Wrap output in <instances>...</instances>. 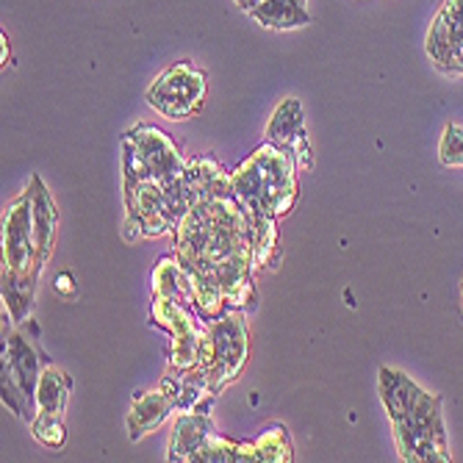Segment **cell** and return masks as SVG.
Here are the masks:
<instances>
[{
  "label": "cell",
  "instance_id": "6da1fadb",
  "mask_svg": "<svg viewBox=\"0 0 463 463\" xmlns=\"http://www.w3.org/2000/svg\"><path fill=\"white\" fill-rule=\"evenodd\" d=\"M189 208L175 228V252L186 269L212 280L233 311L256 308V256L247 208L231 192V173L214 156L186 164Z\"/></svg>",
  "mask_w": 463,
  "mask_h": 463
},
{
  "label": "cell",
  "instance_id": "7a4b0ae2",
  "mask_svg": "<svg viewBox=\"0 0 463 463\" xmlns=\"http://www.w3.org/2000/svg\"><path fill=\"white\" fill-rule=\"evenodd\" d=\"M377 389L392 419L400 458L408 463H447L449 441L441 397L416 386L405 372L392 366L377 372Z\"/></svg>",
  "mask_w": 463,
  "mask_h": 463
},
{
  "label": "cell",
  "instance_id": "3957f363",
  "mask_svg": "<svg viewBox=\"0 0 463 463\" xmlns=\"http://www.w3.org/2000/svg\"><path fill=\"white\" fill-rule=\"evenodd\" d=\"M300 164L294 153L264 142L231 173V192L247 208L250 217H286L300 197Z\"/></svg>",
  "mask_w": 463,
  "mask_h": 463
},
{
  "label": "cell",
  "instance_id": "277c9868",
  "mask_svg": "<svg viewBox=\"0 0 463 463\" xmlns=\"http://www.w3.org/2000/svg\"><path fill=\"white\" fill-rule=\"evenodd\" d=\"M189 208L184 184H161L150 178H125V212H128V239H156L175 233Z\"/></svg>",
  "mask_w": 463,
  "mask_h": 463
},
{
  "label": "cell",
  "instance_id": "5b68a950",
  "mask_svg": "<svg viewBox=\"0 0 463 463\" xmlns=\"http://www.w3.org/2000/svg\"><path fill=\"white\" fill-rule=\"evenodd\" d=\"M186 164L178 145L161 128L139 122L122 137V175L125 178H150L161 184H184Z\"/></svg>",
  "mask_w": 463,
  "mask_h": 463
},
{
  "label": "cell",
  "instance_id": "8992f818",
  "mask_svg": "<svg viewBox=\"0 0 463 463\" xmlns=\"http://www.w3.org/2000/svg\"><path fill=\"white\" fill-rule=\"evenodd\" d=\"M250 358V333L244 325L241 311H228L225 317L205 325V339H203V353L197 372L208 381L217 394L233 383L247 366Z\"/></svg>",
  "mask_w": 463,
  "mask_h": 463
},
{
  "label": "cell",
  "instance_id": "52a82bcc",
  "mask_svg": "<svg viewBox=\"0 0 463 463\" xmlns=\"http://www.w3.org/2000/svg\"><path fill=\"white\" fill-rule=\"evenodd\" d=\"M45 364H51L42 355L23 333H12L4 345V405L14 411L20 419L31 425L36 413V386Z\"/></svg>",
  "mask_w": 463,
  "mask_h": 463
},
{
  "label": "cell",
  "instance_id": "ba28073f",
  "mask_svg": "<svg viewBox=\"0 0 463 463\" xmlns=\"http://www.w3.org/2000/svg\"><path fill=\"white\" fill-rule=\"evenodd\" d=\"M208 92L205 72H200L192 61H175L166 67L147 90V103L170 119H184L200 111Z\"/></svg>",
  "mask_w": 463,
  "mask_h": 463
},
{
  "label": "cell",
  "instance_id": "9c48e42d",
  "mask_svg": "<svg viewBox=\"0 0 463 463\" xmlns=\"http://www.w3.org/2000/svg\"><path fill=\"white\" fill-rule=\"evenodd\" d=\"M42 259L33 241V222H31V194L28 189L9 203L4 214V275L36 280L42 272Z\"/></svg>",
  "mask_w": 463,
  "mask_h": 463
},
{
  "label": "cell",
  "instance_id": "30bf717a",
  "mask_svg": "<svg viewBox=\"0 0 463 463\" xmlns=\"http://www.w3.org/2000/svg\"><path fill=\"white\" fill-rule=\"evenodd\" d=\"M70 392H72V377L59 366L45 364L36 386V413L31 419V433L36 436L39 444H45L51 449H59L67 441L64 411H67Z\"/></svg>",
  "mask_w": 463,
  "mask_h": 463
},
{
  "label": "cell",
  "instance_id": "8fae6325",
  "mask_svg": "<svg viewBox=\"0 0 463 463\" xmlns=\"http://www.w3.org/2000/svg\"><path fill=\"white\" fill-rule=\"evenodd\" d=\"M428 56L439 70L463 75V0H444L428 31Z\"/></svg>",
  "mask_w": 463,
  "mask_h": 463
},
{
  "label": "cell",
  "instance_id": "7c38bea8",
  "mask_svg": "<svg viewBox=\"0 0 463 463\" xmlns=\"http://www.w3.org/2000/svg\"><path fill=\"white\" fill-rule=\"evenodd\" d=\"M267 142L294 153L300 170H308L311 166V145H308V134H306V114H303V103L298 98H286L269 125H267Z\"/></svg>",
  "mask_w": 463,
  "mask_h": 463
},
{
  "label": "cell",
  "instance_id": "4fadbf2b",
  "mask_svg": "<svg viewBox=\"0 0 463 463\" xmlns=\"http://www.w3.org/2000/svg\"><path fill=\"white\" fill-rule=\"evenodd\" d=\"M28 194H31V222H33L36 252H39L42 264H48L53 256V247H56V233H59V208H56V200L48 192L45 181L39 175H31Z\"/></svg>",
  "mask_w": 463,
  "mask_h": 463
},
{
  "label": "cell",
  "instance_id": "5bb4252c",
  "mask_svg": "<svg viewBox=\"0 0 463 463\" xmlns=\"http://www.w3.org/2000/svg\"><path fill=\"white\" fill-rule=\"evenodd\" d=\"M173 413H178L175 400L161 383L156 389H150V392L137 394L134 405L128 411V436H131V441H139L142 436L158 430Z\"/></svg>",
  "mask_w": 463,
  "mask_h": 463
},
{
  "label": "cell",
  "instance_id": "9a60e30c",
  "mask_svg": "<svg viewBox=\"0 0 463 463\" xmlns=\"http://www.w3.org/2000/svg\"><path fill=\"white\" fill-rule=\"evenodd\" d=\"M214 433L212 413H178L173 433H170V447H166V460H186L194 463L197 452Z\"/></svg>",
  "mask_w": 463,
  "mask_h": 463
},
{
  "label": "cell",
  "instance_id": "2e32d148",
  "mask_svg": "<svg viewBox=\"0 0 463 463\" xmlns=\"http://www.w3.org/2000/svg\"><path fill=\"white\" fill-rule=\"evenodd\" d=\"M150 317H153V325L166 330V333L173 335V339H178V335H186L192 330H200L205 325L192 306L178 303L173 298H158V294H153Z\"/></svg>",
  "mask_w": 463,
  "mask_h": 463
},
{
  "label": "cell",
  "instance_id": "e0dca14e",
  "mask_svg": "<svg viewBox=\"0 0 463 463\" xmlns=\"http://www.w3.org/2000/svg\"><path fill=\"white\" fill-rule=\"evenodd\" d=\"M250 17L269 31H294L311 23V14L300 0H261Z\"/></svg>",
  "mask_w": 463,
  "mask_h": 463
},
{
  "label": "cell",
  "instance_id": "ac0fdd59",
  "mask_svg": "<svg viewBox=\"0 0 463 463\" xmlns=\"http://www.w3.org/2000/svg\"><path fill=\"white\" fill-rule=\"evenodd\" d=\"M153 294H158V298H173L178 303L192 306L189 272L178 256H166L153 267Z\"/></svg>",
  "mask_w": 463,
  "mask_h": 463
},
{
  "label": "cell",
  "instance_id": "d6986e66",
  "mask_svg": "<svg viewBox=\"0 0 463 463\" xmlns=\"http://www.w3.org/2000/svg\"><path fill=\"white\" fill-rule=\"evenodd\" d=\"M256 449H259V463H288V460H294V447H291L288 430L283 425H269L256 439Z\"/></svg>",
  "mask_w": 463,
  "mask_h": 463
},
{
  "label": "cell",
  "instance_id": "ffe728a7",
  "mask_svg": "<svg viewBox=\"0 0 463 463\" xmlns=\"http://www.w3.org/2000/svg\"><path fill=\"white\" fill-rule=\"evenodd\" d=\"M241 455V441L239 439H228L220 436L217 430L208 436V441L203 444V449L197 452V463H239Z\"/></svg>",
  "mask_w": 463,
  "mask_h": 463
},
{
  "label": "cell",
  "instance_id": "44dd1931",
  "mask_svg": "<svg viewBox=\"0 0 463 463\" xmlns=\"http://www.w3.org/2000/svg\"><path fill=\"white\" fill-rule=\"evenodd\" d=\"M439 158L444 166H463V128L455 122L444 125V134L439 142Z\"/></svg>",
  "mask_w": 463,
  "mask_h": 463
},
{
  "label": "cell",
  "instance_id": "7402d4cb",
  "mask_svg": "<svg viewBox=\"0 0 463 463\" xmlns=\"http://www.w3.org/2000/svg\"><path fill=\"white\" fill-rule=\"evenodd\" d=\"M56 291L64 294V298H72V294H75V278H72L70 272H61V275L56 278Z\"/></svg>",
  "mask_w": 463,
  "mask_h": 463
},
{
  "label": "cell",
  "instance_id": "603a6c76",
  "mask_svg": "<svg viewBox=\"0 0 463 463\" xmlns=\"http://www.w3.org/2000/svg\"><path fill=\"white\" fill-rule=\"evenodd\" d=\"M261 4V0H236V6L241 9V12H247V14H252L256 12V6Z\"/></svg>",
  "mask_w": 463,
  "mask_h": 463
},
{
  "label": "cell",
  "instance_id": "cb8c5ba5",
  "mask_svg": "<svg viewBox=\"0 0 463 463\" xmlns=\"http://www.w3.org/2000/svg\"><path fill=\"white\" fill-rule=\"evenodd\" d=\"M0 56H4L0 61H4V67H6V64H9V42H6V33L0 36Z\"/></svg>",
  "mask_w": 463,
  "mask_h": 463
},
{
  "label": "cell",
  "instance_id": "d4e9b609",
  "mask_svg": "<svg viewBox=\"0 0 463 463\" xmlns=\"http://www.w3.org/2000/svg\"><path fill=\"white\" fill-rule=\"evenodd\" d=\"M460 306H463V283H460Z\"/></svg>",
  "mask_w": 463,
  "mask_h": 463
},
{
  "label": "cell",
  "instance_id": "484cf974",
  "mask_svg": "<svg viewBox=\"0 0 463 463\" xmlns=\"http://www.w3.org/2000/svg\"><path fill=\"white\" fill-rule=\"evenodd\" d=\"M300 4H306V0H300Z\"/></svg>",
  "mask_w": 463,
  "mask_h": 463
}]
</instances>
